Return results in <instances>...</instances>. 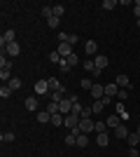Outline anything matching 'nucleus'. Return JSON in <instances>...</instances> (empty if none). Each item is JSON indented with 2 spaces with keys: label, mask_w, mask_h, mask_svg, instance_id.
Returning <instances> with one entry per match:
<instances>
[{
  "label": "nucleus",
  "mask_w": 140,
  "mask_h": 157,
  "mask_svg": "<svg viewBox=\"0 0 140 157\" xmlns=\"http://www.w3.org/2000/svg\"><path fill=\"white\" fill-rule=\"evenodd\" d=\"M49 61H52V63H61V54L59 52H52V54H49Z\"/></svg>",
  "instance_id": "nucleus-36"
},
{
  "label": "nucleus",
  "mask_w": 140,
  "mask_h": 157,
  "mask_svg": "<svg viewBox=\"0 0 140 157\" xmlns=\"http://www.w3.org/2000/svg\"><path fill=\"white\" fill-rule=\"evenodd\" d=\"M77 145H80V148H87L89 145V136L87 134H80V136H77Z\"/></svg>",
  "instance_id": "nucleus-23"
},
{
  "label": "nucleus",
  "mask_w": 140,
  "mask_h": 157,
  "mask_svg": "<svg viewBox=\"0 0 140 157\" xmlns=\"http://www.w3.org/2000/svg\"><path fill=\"white\" fill-rule=\"evenodd\" d=\"M66 145H77V136H75L73 131H70V134L66 136Z\"/></svg>",
  "instance_id": "nucleus-29"
},
{
  "label": "nucleus",
  "mask_w": 140,
  "mask_h": 157,
  "mask_svg": "<svg viewBox=\"0 0 140 157\" xmlns=\"http://www.w3.org/2000/svg\"><path fill=\"white\" fill-rule=\"evenodd\" d=\"M119 94V87H117V82H110V85H105V96L107 98H114Z\"/></svg>",
  "instance_id": "nucleus-9"
},
{
  "label": "nucleus",
  "mask_w": 140,
  "mask_h": 157,
  "mask_svg": "<svg viewBox=\"0 0 140 157\" xmlns=\"http://www.w3.org/2000/svg\"><path fill=\"white\" fill-rule=\"evenodd\" d=\"M0 138H2L5 143H12V141H14V134H12V131H5V134H2Z\"/></svg>",
  "instance_id": "nucleus-34"
},
{
  "label": "nucleus",
  "mask_w": 140,
  "mask_h": 157,
  "mask_svg": "<svg viewBox=\"0 0 140 157\" xmlns=\"http://www.w3.org/2000/svg\"><path fill=\"white\" fill-rule=\"evenodd\" d=\"M80 87L82 89H89V92H91V87H93V82L89 78H84V80H80Z\"/></svg>",
  "instance_id": "nucleus-27"
},
{
  "label": "nucleus",
  "mask_w": 140,
  "mask_h": 157,
  "mask_svg": "<svg viewBox=\"0 0 140 157\" xmlns=\"http://www.w3.org/2000/svg\"><path fill=\"white\" fill-rule=\"evenodd\" d=\"M47 82H49V92H63V85H61V82H59V78H49V80H47Z\"/></svg>",
  "instance_id": "nucleus-10"
},
{
  "label": "nucleus",
  "mask_w": 140,
  "mask_h": 157,
  "mask_svg": "<svg viewBox=\"0 0 140 157\" xmlns=\"http://www.w3.org/2000/svg\"><path fill=\"white\" fill-rule=\"evenodd\" d=\"M52 124H54V127H61V124H66V115H61V113L52 115Z\"/></svg>",
  "instance_id": "nucleus-15"
},
{
  "label": "nucleus",
  "mask_w": 140,
  "mask_h": 157,
  "mask_svg": "<svg viewBox=\"0 0 140 157\" xmlns=\"http://www.w3.org/2000/svg\"><path fill=\"white\" fill-rule=\"evenodd\" d=\"M77 40H80V38H77V35H75V33H70V38H68V42H70V45H75V42H77Z\"/></svg>",
  "instance_id": "nucleus-40"
},
{
  "label": "nucleus",
  "mask_w": 140,
  "mask_h": 157,
  "mask_svg": "<svg viewBox=\"0 0 140 157\" xmlns=\"http://www.w3.org/2000/svg\"><path fill=\"white\" fill-rule=\"evenodd\" d=\"M63 12H66V7H63V5H54V17H59V19H61Z\"/></svg>",
  "instance_id": "nucleus-30"
},
{
  "label": "nucleus",
  "mask_w": 140,
  "mask_h": 157,
  "mask_svg": "<svg viewBox=\"0 0 140 157\" xmlns=\"http://www.w3.org/2000/svg\"><path fill=\"white\" fill-rule=\"evenodd\" d=\"M0 80H2V82H9V80H12V73L5 71V68H0Z\"/></svg>",
  "instance_id": "nucleus-24"
},
{
  "label": "nucleus",
  "mask_w": 140,
  "mask_h": 157,
  "mask_svg": "<svg viewBox=\"0 0 140 157\" xmlns=\"http://www.w3.org/2000/svg\"><path fill=\"white\" fill-rule=\"evenodd\" d=\"M107 63H110V61H107V56H105V54H98V56H96V68H98V71H103V68H105Z\"/></svg>",
  "instance_id": "nucleus-12"
},
{
  "label": "nucleus",
  "mask_w": 140,
  "mask_h": 157,
  "mask_svg": "<svg viewBox=\"0 0 140 157\" xmlns=\"http://www.w3.org/2000/svg\"><path fill=\"white\" fill-rule=\"evenodd\" d=\"M93 115V110H91V105H84V108H82V120H89Z\"/></svg>",
  "instance_id": "nucleus-26"
},
{
  "label": "nucleus",
  "mask_w": 140,
  "mask_h": 157,
  "mask_svg": "<svg viewBox=\"0 0 140 157\" xmlns=\"http://www.w3.org/2000/svg\"><path fill=\"white\" fill-rule=\"evenodd\" d=\"M77 103V96H68V98H61L59 101V110L61 115H70L73 113V105Z\"/></svg>",
  "instance_id": "nucleus-1"
},
{
  "label": "nucleus",
  "mask_w": 140,
  "mask_h": 157,
  "mask_svg": "<svg viewBox=\"0 0 140 157\" xmlns=\"http://www.w3.org/2000/svg\"><path fill=\"white\" fill-rule=\"evenodd\" d=\"M45 110L49 113V115H56V113H61V110H59V103H56V101H49Z\"/></svg>",
  "instance_id": "nucleus-20"
},
{
  "label": "nucleus",
  "mask_w": 140,
  "mask_h": 157,
  "mask_svg": "<svg viewBox=\"0 0 140 157\" xmlns=\"http://www.w3.org/2000/svg\"><path fill=\"white\" fill-rule=\"evenodd\" d=\"M47 92H49V82H47V80H38V82H35V94H42V96H45Z\"/></svg>",
  "instance_id": "nucleus-8"
},
{
  "label": "nucleus",
  "mask_w": 140,
  "mask_h": 157,
  "mask_svg": "<svg viewBox=\"0 0 140 157\" xmlns=\"http://www.w3.org/2000/svg\"><path fill=\"white\" fill-rule=\"evenodd\" d=\"M103 10H107V12H110V10H114V7H117V2H114V0H103Z\"/></svg>",
  "instance_id": "nucleus-25"
},
{
  "label": "nucleus",
  "mask_w": 140,
  "mask_h": 157,
  "mask_svg": "<svg viewBox=\"0 0 140 157\" xmlns=\"http://www.w3.org/2000/svg\"><path fill=\"white\" fill-rule=\"evenodd\" d=\"M117 98H119V101H126V98H128V89H119Z\"/></svg>",
  "instance_id": "nucleus-38"
},
{
  "label": "nucleus",
  "mask_w": 140,
  "mask_h": 157,
  "mask_svg": "<svg viewBox=\"0 0 140 157\" xmlns=\"http://www.w3.org/2000/svg\"><path fill=\"white\" fill-rule=\"evenodd\" d=\"M105 124H107V129H117V127L121 124V120L117 117V115H110V117L105 120Z\"/></svg>",
  "instance_id": "nucleus-11"
},
{
  "label": "nucleus",
  "mask_w": 140,
  "mask_h": 157,
  "mask_svg": "<svg viewBox=\"0 0 140 157\" xmlns=\"http://www.w3.org/2000/svg\"><path fill=\"white\" fill-rule=\"evenodd\" d=\"M138 28H140V19H138Z\"/></svg>",
  "instance_id": "nucleus-42"
},
{
  "label": "nucleus",
  "mask_w": 140,
  "mask_h": 157,
  "mask_svg": "<svg viewBox=\"0 0 140 157\" xmlns=\"http://www.w3.org/2000/svg\"><path fill=\"white\" fill-rule=\"evenodd\" d=\"M7 85H9V87H12V89H14V92H16V89H19V87H21V80H19V78H12V80H9V82H7Z\"/></svg>",
  "instance_id": "nucleus-32"
},
{
  "label": "nucleus",
  "mask_w": 140,
  "mask_h": 157,
  "mask_svg": "<svg viewBox=\"0 0 140 157\" xmlns=\"http://www.w3.org/2000/svg\"><path fill=\"white\" fill-rule=\"evenodd\" d=\"M9 56H16V54L21 52V47H19V42H12V45H7V49H5Z\"/></svg>",
  "instance_id": "nucleus-16"
},
{
  "label": "nucleus",
  "mask_w": 140,
  "mask_h": 157,
  "mask_svg": "<svg viewBox=\"0 0 140 157\" xmlns=\"http://www.w3.org/2000/svg\"><path fill=\"white\" fill-rule=\"evenodd\" d=\"M96 131L98 134H107V124L105 122H96Z\"/></svg>",
  "instance_id": "nucleus-33"
},
{
  "label": "nucleus",
  "mask_w": 140,
  "mask_h": 157,
  "mask_svg": "<svg viewBox=\"0 0 140 157\" xmlns=\"http://www.w3.org/2000/svg\"><path fill=\"white\" fill-rule=\"evenodd\" d=\"M26 110H38V98H35V96L26 98Z\"/></svg>",
  "instance_id": "nucleus-19"
},
{
  "label": "nucleus",
  "mask_w": 140,
  "mask_h": 157,
  "mask_svg": "<svg viewBox=\"0 0 140 157\" xmlns=\"http://www.w3.org/2000/svg\"><path fill=\"white\" fill-rule=\"evenodd\" d=\"M91 131H96V122L93 120H80V134H91Z\"/></svg>",
  "instance_id": "nucleus-3"
},
{
  "label": "nucleus",
  "mask_w": 140,
  "mask_h": 157,
  "mask_svg": "<svg viewBox=\"0 0 140 157\" xmlns=\"http://www.w3.org/2000/svg\"><path fill=\"white\" fill-rule=\"evenodd\" d=\"M56 52L61 54V59H68V56L73 54V45H70V42H59V49H56Z\"/></svg>",
  "instance_id": "nucleus-4"
},
{
  "label": "nucleus",
  "mask_w": 140,
  "mask_h": 157,
  "mask_svg": "<svg viewBox=\"0 0 140 157\" xmlns=\"http://www.w3.org/2000/svg\"><path fill=\"white\" fill-rule=\"evenodd\" d=\"M66 127H68L70 131H73V129H77V127H80V115H75V113L66 115Z\"/></svg>",
  "instance_id": "nucleus-5"
},
{
  "label": "nucleus",
  "mask_w": 140,
  "mask_h": 157,
  "mask_svg": "<svg viewBox=\"0 0 140 157\" xmlns=\"http://www.w3.org/2000/svg\"><path fill=\"white\" fill-rule=\"evenodd\" d=\"M96 141H98L100 148H105V145L110 143V136H107V134H98V138H96Z\"/></svg>",
  "instance_id": "nucleus-22"
},
{
  "label": "nucleus",
  "mask_w": 140,
  "mask_h": 157,
  "mask_svg": "<svg viewBox=\"0 0 140 157\" xmlns=\"http://www.w3.org/2000/svg\"><path fill=\"white\" fill-rule=\"evenodd\" d=\"M35 120H38L40 124H45V122H52V115H49V113H47V110H40V113H38V117H35Z\"/></svg>",
  "instance_id": "nucleus-17"
},
{
  "label": "nucleus",
  "mask_w": 140,
  "mask_h": 157,
  "mask_svg": "<svg viewBox=\"0 0 140 157\" xmlns=\"http://www.w3.org/2000/svg\"><path fill=\"white\" fill-rule=\"evenodd\" d=\"M59 68H61V73H70V68H73V66L68 63L66 59H61V63H59Z\"/></svg>",
  "instance_id": "nucleus-28"
},
{
  "label": "nucleus",
  "mask_w": 140,
  "mask_h": 157,
  "mask_svg": "<svg viewBox=\"0 0 140 157\" xmlns=\"http://www.w3.org/2000/svg\"><path fill=\"white\" fill-rule=\"evenodd\" d=\"M91 96L96 98V101H100V98L105 96V87L100 85V82H93V87H91Z\"/></svg>",
  "instance_id": "nucleus-6"
},
{
  "label": "nucleus",
  "mask_w": 140,
  "mask_h": 157,
  "mask_svg": "<svg viewBox=\"0 0 140 157\" xmlns=\"http://www.w3.org/2000/svg\"><path fill=\"white\" fill-rule=\"evenodd\" d=\"M66 61H68V63H70V66H75V63H80V56H77V54L73 52V54H70V56H68Z\"/></svg>",
  "instance_id": "nucleus-35"
},
{
  "label": "nucleus",
  "mask_w": 140,
  "mask_h": 157,
  "mask_svg": "<svg viewBox=\"0 0 140 157\" xmlns=\"http://www.w3.org/2000/svg\"><path fill=\"white\" fill-rule=\"evenodd\" d=\"M12 92H14V89L9 85H2V87H0V96H2V98H9V96H12Z\"/></svg>",
  "instance_id": "nucleus-21"
},
{
  "label": "nucleus",
  "mask_w": 140,
  "mask_h": 157,
  "mask_svg": "<svg viewBox=\"0 0 140 157\" xmlns=\"http://www.w3.org/2000/svg\"><path fill=\"white\" fill-rule=\"evenodd\" d=\"M103 108H105V103H103V101H93V105H91V110H93V113H100Z\"/></svg>",
  "instance_id": "nucleus-31"
},
{
  "label": "nucleus",
  "mask_w": 140,
  "mask_h": 157,
  "mask_svg": "<svg viewBox=\"0 0 140 157\" xmlns=\"http://www.w3.org/2000/svg\"><path fill=\"white\" fill-rule=\"evenodd\" d=\"M82 108H84V105H82L80 101H77V103L73 105V113H75V115H82Z\"/></svg>",
  "instance_id": "nucleus-39"
},
{
  "label": "nucleus",
  "mask_w": 140,
  "mask_h": 157,
  "mask_svg": "<svg viewBox=\"0 0 140 157\" xmlns=\"http://www.w3.org/2000/svg\"><path fill=\"white\" fill-rule=\"evenodd\" d=\"M47 24H49L52 28H56V26L61 24V19H59V17H52V19H47Z\"/></svg>",
  "instance_id": "nucleus-37"
},
{
  "label": "nucleus",
  "mask_w": 140,
  "mask_h": 157,
  "mask_svg": "<svg viewBox=\"0 0 140 157\" xmlns=\"http://www.w3.org/2000/svg\"><path fill=\"white\" fill-rule=\"evenodd\" d=\"M138 120H140V117H138Z\"/></svg>",
  "instance_id": "nucleus-43"
},
{
  "label": "nucleus",
  "mask_w": 140,
  "mask_h": 157,
  "mask_svg": "<svg viewBox=\"0 0 140 157\" xmlns=\"http://www.w3.org/2000/svg\"><path fill=\"white\" fill-rule=\"evenodd\" d=\"M126 141H128V145H131V148H138V145H140V136L135 134V131H133V134H128Z\"/></svg>",
  "instance_id": "nucleus-18"
},
{
  "label": "nucleus",
  "mask_w": 140,
  "mask_h": 157,
  "mask_svg": "<svg viewBox=\"0 0 140 157\" xmlns=\"http://www.w3.org/2000/svg\"><path fill=\"white\" fill-rule=\"evenodd\" d=\"M135 134H138V136H140V124H138V127H135Z\"/></svg>",
  "instance_id": "nucleus-41"
},
{
  "label": "nucleus",
  "mask_w": 140,
  "mask_h": 157,
  "mask_svg": "<svg viewBox=\"0 0 140 157\" xmlns=\"http://www.w3.org/2000/svg\"><path fill=\"white\" fill-rule=\"evenodd\" d=\"M84 49H87V54H96V52H98L96 40H87V42H84Z\"/></svg>",
  "instance_id": "nucleus-13"
},
{
  "label": "nucleus",
  "mask_w": 140,
  "mask_h": 157,
  "mask_svg": "<svg viewBox=\"0 0 140 157\" xmlns=\"http://www.w3.org/2000/svg\"><path fill=\"white\" fill-rule=\"evenodd\" d=\"M117 87L119 89H131V80H128V75H117Z\"/></svg>",
  "instance_id": "nucleus-7"
},
{
  "label": "nucleus",
  "mask_w": 140,
  "mask_h": 157,
  "mask_svg": "<svg viewBox=\"0 0 140 157\" xmlns=\"http://www.w3.org/2000/svg\"><path fill=\"white\" fill-rule=\"evenodd\" d=\"M12 42H16V31H12V28H9V31L2 33V38H0V45L7 49V45H12Z\"/></svg>",
  "instance_id": "nucleus-2"
},
{
  "label": "nucleus",
  "mask_w": 140,
  "mask_h": 157,
  "mask_svg": "<svg viewBox=\"0 0 140 157\" xmlns=\"http://www.w3.org/2000/svg\"><path fill=\"white\" fill-rule=\"evenodd\" d=\"M128 134H131V131H128L124 124H119L117 129H114V136H117V138H128Z\"/></svg>",
  "instance_id": "nucleus-14"
}]
</instances>
